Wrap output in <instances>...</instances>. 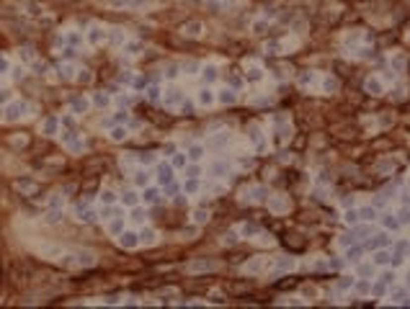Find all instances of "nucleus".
Instances as JSON below:
<instances>
[{
  "label": "nucleus",
  "mask_w": 410,
  "mask_h": 309,
  "mask_svg": "<svg viewBox=\"0 0 410 309\" xmlns=\"http://www.w3.org/2000/svg\"><path fill=\"white\" fill-rule=\"evenodd\" d=\"M160 178L163 180H171V167H160Z\"/></svg>",
  "instance_id": "1"
},
{
  "label": "nucleus",
  "mask_w": 410,
  "mask_h": 309,
  "mask_svg": "<svg viewBox=\"0 0 410 309\" xmlns=\"http://www.w3.org/2000/svg\"><path fill=\"white\" fill-rule=\"evenodd\" d=\"M121 242H124V245H134V235H124Z\"/></svg>",
  "instance_id": "2"
},
{
  "label": "nucleus",
  "mask_w": 410,
  "mask_h": 309,
  "mask_svg": "<svg viewBox=\"0 0 410 309\" xmlns=\"http://www.w3.org/2000/svg\"><path fill=\"white\" fill-rule=\"evenodd\" d=\"M0 283H3V270H0Z\"/></svg>",
  "instance_id": "3"
}]
</instances>
